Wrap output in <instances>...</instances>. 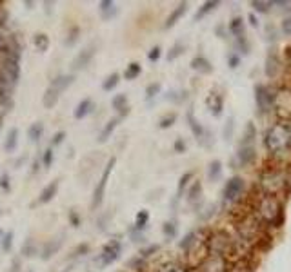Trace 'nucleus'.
Masks as SVG:
<instances>
[{
	"mask_svg": "<svg viewBox=\"0 0 291 272\" xmlns=\"http://www.w3.org/2000/svg\"><path fill=\"white\" fill-rule=\"evenodd\" d=\"M68 218H70V225H71V227H80V223H82L80 214H78L75 209H71L70 214H68Z\"/></svg>",
	"mask_w": 291,
	"mask_h": 272,
	"instance_id": "47",
	"label": "nucleus"
},
{
	"mask_svg": "<svg viewBox=\"0 0 291 272\" xmlns=\"http://www.w3.org/2000/svg\"><path fill=\"white\" fill-rule=\"evenodd\" d=\"M159 93H160V84H149V85L146 87V98H147V100L155 98Z\"/></svg>",
	"mask_w": 291,
	"mask_h": 272,
	"instance_id": "44",
	"label": "nucleus"
},
{
	"mask_svg": "<svg viewBox=\"0 0 291 272\" xmlns=\"http://www.w3.org/2000/svg\"><path fill=\"white\" fill-rule=\"evenodd\" d=\"M118 82H120V75H118V73H111V75L102 82V89H104V91H113V89L118 85Z\"/></svg>",
	"mask_w": 291,
	"mask_h": 272,
	"instance_id": "36",
	"label": "nucleus"
},
{
	"mask_svg": "<svg viewBox=\"0 0 291 272\" xmlns=\"http://www.w3.org/2000/svg\"><path fill=\"white\" fill-rule=\"evenodd\" d=\"M175 120H177V115H166L159 122V127L160 129H167V127H171V125H173Z\"/></svg>",
	"mask_w": 291,
	"mask_h": 272,
	"instance_id": "45",
	"label": "nucleus"
},
{
	"mask_svg": "<svg viewBox=\"0 0 291 272\" xmlns=\"http://www.w3.org/2000/svg\"><path fill=\"white\" fill-rule=\"evenodd\" d=\"M200 192H202L200 182H195L193 187H191V189H189V192H187V202H189V204L197 202V198H200Z\"/></svg>",
	"mask_w": 291,
	"mask_h": 272,
	"instance_id": "38",
	"label": "nucleus"
},
{
	"mask_svg": "<svg viewBox=\"0 0 291 272\" xmlns=\"http://www.w3.org/2000/svg\"><path fill=\"white\" fill-rule=\"evenodd\" d=\"M278 71H280V60H278V56L275 53L268 54V60H266V76H268V78H273V76L278 75Z\"/></svg>",
	"mask_w": 291,
	"mask_h": 272,
	"instance_id": "21",
	"label": "nucleus"
},
{
	"mask_svg": "<svg viewBox=\"0 0 291 272\" xmlns=\"http://www.w3.org/2000/svg\"><path fill=\"white\" fill-rule=\"evenodd\" d=\"M191 68L195 69V71H199V73H211V64H209L204 56H197V58H193L191 60Z\"/></svg>",
	"mask_w": 291,
	"mask_h": 272,
	"instance_id": "28",
	"label": "nucleus"
},
{
	"mask_svg": "<svg viewBox=\"0 0 291 272\" xmlns=\"http://www.w3.org/2000/svg\"><path fill=\"white\" fill-rule=\"evenodd\" d=\"M255 102L260 113H268L271 111L273 103H275V95L271 93L270 87H266L262 84H258L255 87Z\"/></svg>",
	"mask_w": 291,
	"mask_h": 272,
	"instance_id": "8",
	"label": "nucleus"
},
{
	"mask_svg": "<svg viewBox=\"0 0 291 272\" xmlns=\"http://www.w3.org/2000/svg\"><path fill=\"white\" fill-rule=\"evenodd\" d=\"M258 185L264 190V194L278 198L280 194H284L286 190H288L290 182H288V174H286L284 170L264 169L260 172V176H258Z\"/></svg>",
	"mask_w": 291,
	"mask_h": 272,
	"instance_id": "3",
	"label": "nucleus"
},
{
	"mask_svg": "<svg viewBox=\"0 0 291 272\" xmlns=\"http://www.w3.org/2000/svg\"><path fill=\"white\" fill-rule=\"evenodd\" d=\"M18 147V129H9L6 138H4V151L6 153H15Z\"/></svg>",
	"mask_w": 291,
	"mask_h": 272,
	"instance_id": "20",
	"label": "nucleus"
},
{
	"mask_svg": "<svg viewBox=\"0 0 291 272\" xmlns=\"http://www.w3.org/2000/svg\"><path fill=\"white\" fill-rule=\"evenodd\" d=\"M0 238H2V229H0Z\"/></svg>",
	"mask_w": 291,
	"mask_h": 272,
	"instance_id": "61",
	"label": "nucleus"
},
{
	"mask_svg": "<svg viewBox=\"0 0 291 272\" xmlns=\"http://www.w3.org/2000/svg\"><path fill=\"white\" fill-rule=\"evenodd\" d=\"M218 4H220V2H218V0H209V2H204V4H202V7H200V9H199V11H197V13H195V18H193V20H195V22L202 20V18H204V17H206V15H208V13H211V11H213V9H215V7H218Z\"/></svg>",
	"mask_w": 291,
	"mask_h": 272,
	"instance_id": "26",
	"label": "nucleus"
},
{
	"mask_svg": "<svg viewBox=\"0 0 291 272\" xmlns=\"http://www.w3.org/2000/svg\"><path fill=\"white\" fill-rule=\"evenodd\" d=\"M86 254H90V243H78L71 251L70 258H80V256H86Z\"/></svg>",
	"mask_w": 291,
	"mask_h": 272,
	"instance_id": "39",
	"label": "nucleus"
},
{
	"mask_svg": "<svg viewBox=\"0 0 291 272\" xmlns=\"http://www.w3.org/2000/svg\"><path fill=\"white\" fill-rule=\"evenodd\" d=\"M120 252H122V243L118 239H111L109 243L104 245L102 252L98 254V263L100 267H108L111 263H115L120 258Z\"/></svg>",
	"mask_w": 291,
	"mask_h": 272,
	"instance_id": "7",
	"label": "nucleus"
},
{
	"mask_svg": "<svg viewBox=\"0 0 291 272\" xmlns=\"http://www.w3.org/2000/svg\"><path fill=\"white\" fill-rule=\"evenodd\" d=\"M42 136H44V123H42V122L31 123V125H29V129H28V138H29V142L38 143V142H40Z\"/></svg>",
	"mask_w": 291,
	"mask_h": 272,
	"instance_id": "23",
	"label": "nucleus"
},
{
	"mask_svg": "<svg viewBox=\"0 0 291 272\" xmlns=\"http://www.w3.org/2000/svg\"><path fill=\"white\" fill-rule=\"evenodd\" d=\"M58 98H60V95L56 93V91H53L51 87L46 89V93H44V96H42V105L46 109H53L58 103Z\"/></svg>",
	"mask_w": 291,
	"mask_h": 272,
	"instance_id": "24",
	"label": "nucleus"
},
{
	"mask_svg": "<svg viewBox=\"0 0 291 272\" xmlns=\"http://www.w3.org/2000/svg\"><path fill=\"white\" fill-rule=\"evenodd\" d=\"M187 11V2H181L179 6L175 7L173 11L169 13V17L166 18V24H164V29H169V27H173L177 22L181 20L182 17H184V13Z\"/></svg>",
	"mask_w": 291,
	"mask_h": 272,
	"instance_id": "17",
	"label": "nucleus"
},
{
	"mask_svg": "<svg viewBox=\"0 0 291 272\" xmlns=\"http://www.w3.org/2000/svg\"><path fill=\"white\" fill-rule=\"evenodd\" d=\"M162 232H164V236H167V238H175L177 236V223L175 221H166V223L162 225Z\"/></svg>",
	"mask_w": 291,
	"mask_h": 272,
	"instance_id": "41",
	"label": "nucleus"
},
{
	"mask_svg": "<svg viewBox=\"0 0 291 272\" xmlns=\"http://www.w3.org/2000/svg\"><path fill=\"white\" fill-rule=\"evenodd\" d=\"M122 122V116L120 115H117V116H113L111 120H108V123H106L104 127H102V131L98 133V138H97V142L98 143H104V142H108L109 140V136L115 133V129H117V125L118 123Z\"/></svg>",
	"mask_w": 291,
	"mask_h": 272,
	"instance_id": "14",
	"label": "nucleus"
},
{
	"mask_svg": "<svg viewBox=\"0 0 291 272\" xmlns=\"http://www.w3.org/2000/svg\"><path fill=\"white\" fill-rule=\"evenodd\" d=\"M42 165L46 167V169H49L51 165H53V162H55V153H53V149L51 147H48V149L42 153Z\"/></svg>",
	"mask_w": 291,
	"mask_h": 272,
	"instance_id": "37",
	"label": "nucleus"
},
{
	"mask_svg": "<svg viewBox=\"0 0 291 272\" xmlns=\"http://www.w3.org/2000/svg\"><path fill=\"white\" fill-rule=\"evenodd\" d=\"M7 272H20V259L15 258L13 261H11L9 269H7Z\"/></svg>",
	"mask_w": 291,
	"mask_h": 272,
	"instance_id": "55",
	"label": "nucleus"
},
{
	"mask_svg": "<svg viewBox=\"0 0 291 272\" xmlns=\"http://www.w3.org/2000/svg\"><path fill=\"white\" fill-rule=\"evenodd\" d=\"M111 107L117 109L120 116L124 118L127 113H129V105H127V96L124 93H120V95H115L113 96V100H111Z\"/></svg>",
	"mask_w": 291,
	"mask_h": 272,
	"instance_id": "18",
	"label": "nucleus"
},
{
	"mask_svg": "<svg viewBox=\"0 0 291 272\" xmlns=\"http://www.w3.org/2000/svg\"><path fill=\"white\" fill-rule=\"evenodd\" d=\"M251 6L255 7V11H258V13H268V11H270V7L273 6V2H264V0H255V2H251Z\"/></svg>",
	"mask_w": 291,
	"mask_h": 272,
	"instance_id": "42",
	"label": "nucleus"
},
{
	"mask_svg": "<svg viewBox=\"0 0 291 272\" xmlns=\"http://www.w3.org/2000/svg\"><path fill=\"white\" fill-rule=\"evenodd\" d=\"M147 221H149V212L140 211L139 214L135 216V231H144Z\"/></svg>",
	"mask_w": 291,
	"mask_h": 272,
	"instance_id": "34",
	"label": "nucleus"
},
{
	"mask_svg": "<svg viewBox=\"0 0 291 272\" xmlns=\"http://www.w3.org/2000/svg\"><path fill=\"white\" fill-rule=\"evenodd\" d=\"M144 261H146V259L142 258V256H139V258L129 259L127 267H129V269H142V267H144Z\"/></svg>",
	"mask_w": 291,
	"mask_h": 272,
	"instance_id": "50",
	"label": "nucleus"
},
{
	"mask_svg": "<svg viewBox=\"0 0 291 272\" xmlns=\"http://www.w3.org/2000/svg\"><path fill=\"white\" fill-rule=\"evenodd\" d=\"M78 38H80V27L71 26L68 34H66V38H64V46H66V48H73Z\"/></svg>",
	"mask_w": 291,
	"mask_h": 272,
	"instance_id": "29",
	"label": "nucleus"
},
{
	"mask_svg": "<svg viewBox=\"0 0 291 272\" xmlns=\"http://www.w3.org/2000/svg\"><path fill=\"white\" fill-rule=\"evenodd\" d=\"M58 187H60V180L55 178V180H51L44 189L40 190V194H38V200H36V204H49L53 198L56 196V192H58Z\"/></svg>",
	"mask_w": 291,
	"mask_h": 272,
	"instance_id": "11",
	"label": "nucleus"
},
{
	"mask_svg": "<svg viewBox=\"0 0 291 272\" xmlns=\"http://www.w3.org/2000/svg\"><path fill=\"white\" fill-rule=\"evenodd\" d=\"M200 272H231V261L222 254H209L208 259L202 263Z\"/></svg>",
	"mask_w": 291,
	"mask_h": 272,
	"instance_id": "6",
	"label": "nucleus"
},
{
	"mask_svg": "<svg viewBox=\"0 0 291 272\" xmlns=\"http://www.w3.org/2000/svg\"><path fill=\"white\" fill-rule=\"evenodd\" d=\"M40 165H42V160H40V158H36L35 162L31 163V172H33V174H36V172H38V169H40Z\"/></svg>",
	"mask_w": 291,
	"mask_h": 272,
	"instance_id": "57",
	"label": "nucleus"
},
{
	"mask_svg": "<svg viewBox=\"0 0 291 272\" xmlns=\"http://www.w3.org/2000/svg\"><path fill=\"white\" fill-rule=\"evenodd\" d=\"M98 9H100V15H102L104 20H111L118 11L117 4H115L113 0H102V2L98 4Z\"/></svg>",
	"mask_w": 291,
	"mask_h": 272,
	"instance_id": "19",
	"label": "nucleus"
},
{
	"mask_svg": "<svg viewBox=\"0 0 291 272\" xmlns=\"http://www.w3.org/2000/svg\"><path fill=\"white\" fill-rule=\"evenodd\" d=\"M208 176L209 180H218V178L222 176V163L218 162V160H215V162L209 163V169H208Z\"/></svg>",
	"mask_w": 291,
	"mask_h": 272,
	"instance_id": "35",
	"label": "nucleus"
},
{
	"mask_svg": "<svg viewBox=\"0 0 291 272\" xmlns=\"http://www.w3.org/2000/svg\"><path fill=\"white\" fill-rule=\"evenodd\" d=\"M206 105L211 111L213 116H220L222 115V109H224V96L220 93H209V96L206 98Z\"/></svg>",
	"mask_w": 291,
	"mask_h": 272,
	"instance_id": "15",
	"label": "nucleus"
},
{
	"mask_svg": "<svg viewBox=\"0 0 291 272\" xmlns=\"http://www.w3.org/2000/svg\"><path fill=\"white\" fill-rule=\"evenodd\" d=\"M256 158V153L253 149V145H242L238 149V163L240 165H250L253 160Z\"/></svg>",
	"mask_w": 291,
	"mask_h": 272,
	"instance_id": "22",
	"label": "nucleus"
},
{
	"mask_svg": "<svg viewBox=\"0 0 291 272\" xmlns=\"http://www.w3.org/2000/svg\"><path fill=\"white\" fill-rule=\"evenodd\" d=\"M93 107H95V102L91 98H84V100H80V102L76 103L73 116H75L76 120H82V118H86L88 115L93 113Z\"/></svg>",
	"mask_w": 291,
	"mask_h": 272,
	"instance_id": "16",
	"label": "nucleus"
},
{
	"mask_svg": "<svg viewBox=\"0 0 291 272\" xmlns=\"http://www.w3.org/2000/svg\"><path fill=\"white\" fill-rule=\"evenodd\" d=\"M33 46L38 53H46L49 49V36L46 33H35L33 34Z\"/></svg>",
	"mask_w": 291,
	"mask_h": 272,
	"instance_id": "25",
	"label": "nucleus"
},
{
	"mask_svg": "<svg viewBox=\"0 0 291 272\" xmlns=\"http://www.w3.org/2000/svg\"><path fill=\"white\" fill-rule=\"evenodd\" d=\"M64 138H66V131H56L55 135H53V138H51V145H53V147L60 145V143L64 142Z\"/></svg>",
	"mask_w": 291,
	"mask_h": 272,
	"instance_id": "48",
	"label": "nucleus"
},
{
	"mask_svg": "<svg viewBox=\"0 0 291 272\" xmlns=\"http://www.w3.org/2000/svg\"><path fill=\"white\" fill-rule=\"evenodd\" d=\"M160 54H162V49H160L159 46H155V48H153L151 51L147 53V60H149V62H157L160 58Z\"/></svg>",
	"mask_w": 291,
	"mask_h": 272,
	"instance_id": "49",
	"label": "nucleus"
},
{
	"mask_svg": "<svg viewBox=\"0 0 291 272\" xmlns=\"http://www.w3.org/2000/svg\"><path fill=\"white\" fill-rule=\"evenodd\" d=\"M0 125H2V116H0Z\"/></svg>",
	"mask_w": 291,
	"mask_h": 272,
	"instance_id": "62",
	"label": "nucleus"
},
{
	"mask_svg": "<svg viewBox=\"0 0 291 272\" xmlns=\"http://www.w3.org/2000/svg\"><path fill=\"white\" fill-rule=\"evenodd\" d=\"M173 149H175V153H184V151H186V143H184V140H182V138L175 140Z\"/></svg>",
	"mask_w": 291,
	"mask_h": 272,
	"instance_id": "54",
	"label": "nucleus"
},
{
	"mask_svg": "<svg viewBox=\"0 0 291 272\" xmlns=\"http://www.w3.org/2000/svg\"><path fill=\"white\" fill-rule=\"evenodd\" d=\"M140 73H142V66H140L139 62H131L124 71V78L126 80H135V78H139Z\"/></svg>",
	"mask_w": 291,
	"mask_h": 272,
	"instance_id": "31",
	"label": "nucleus"
},
{
	"mask_svg": "<svg viewBox=\"0 0 291 272\" xmlns=\"http://www.w3.org/2000/svg\"><path fill=\"white\" fill-rule=\"evenodd\" d=\"M182 53H184V44H181V42H179V44H175L173 48L169 49V53H167V60L173 62L175 58H179Z\"/></svg>",
	"mask_w": 291,
	"mask_h": 272,
	"instance_id": "40",
	"label": "nucleus"
},
{
	"mask_svg": "<svg viewBox=\"0 0 291 272\" xmlns=\"http://www.w3.org/2000/svg\"><path fill=\"white\" fill-rule=\"evenodd\" d=\"M26 272H33V271H26Z\"/></svg>",
	"mask_w": 291,
	"mask_h": 272,
	"instance_id": "64",
	"label": "nucleus"
},
{
	"mask_svg": "<svg viewBox=\"0 0 291 272\" xmlns=\"http://www.w3.org/2000/svg\"><path fill=\"white\" fill-rule=\"evenodd\" d=\"M2 6H4V2H0V27H4L7 22V11H6V7H2Z\"/></svg>",
	"mask_w": 291,
	"mask_h": 272,
	"instance_id": "53",
	"label": "nucleus"
},
{
	"mask_svg": "<svg viewBox=\"0 0 291 272\" xmlns=\"http://www.w3.org/2000/svg\"><path fill=\"white\" fill-rule=\"evenodd\" d=\"M73 82H75V75H73V73H68V75H58L51 80L49 87L53 89V91H56L58 95H62L64 91L70 87V85H73Z\"/></svg>",
	"mask_w": 291,
	"mask_h": 272,
	"instance_id": "12",
	"label": "nucleus"
},
{
	"mask_svg": "<svg viewBox=\"0 0 291 272\" xmlns=\"http://www.w3.org/2000/svg\"><path fill=\"white\" fill-rule=\"evenodd\" d=\"M238 62H240V58H238L236 54H229V56H228V64H229V68H233V69H235L236 66H238Z\"/></svg>",
	"mask_w": 291,
	"mask_h": 272,
	"instance_id": "56",
	"label": "nucleus"
},
{
	"mask_svg": "<svg viewBox=\"0 0 291 272\" xmlns=\"http://www.w3.org/2000/svg\"><path fill=\"white\" fill-rule=\"evenodd\" d=\"M115 165H117V158H109L108 163H106L104 172H102V176H100V180H98L97 187H95V190H93V200H91V209H93V211L98 209V207L102 205V202H104L106 187H108V182H109V176H111V172H113V169H115Z\"/></svg>",
	"mask_w": 291,
	"mask_h": 272,
	"instance_id": "4",
	"label": "nucleus"
},
{
	"mask_svg": "<svg viewBox=\"0 0 291 272\" xmlns=\"http://www.w3.org/2000/svg\"><path fill=\"white\" fill-rule=\"evenodd\" d=\"M4 42H6V36L0 34V51H2V48H4Z\"/></svg>",
	"mask_w": 291,
	"mask_h": 272,
	"instance_id": "59",
	"label": "nucleus"
},
{
	"mask_svg": "<svg viewBox=\"0 0 291 272\" xmlns=\"http://www.w3.org/2000/svg\"><path fill=\"white\" fill-rule=\"evenodd\" d=\"M157 251H159V245H149V247H146V249L140 251V256L146 259V258H149L153 252H157Z\"/></svg>",
	"mask_w": 291,
	"mask_h": 272,
	"instance_id": "51",
	"label": "nucleus"
},
{
	"mask_svg": "<svg viewBox=\"0 0 291 272\" xmlns=\"http://www.w3.org/2000/svg\"><path fill=\"white\" fill-rule=\"evenodd\" d=\"M0 189L4 192H9L11 190V180H9V174L7 172H2L0 174Z\"/></svg>",
	"mask_w": 291,
	"mask_h": 272,
	"instance_id": "46",
	"label": "nucleus"
},
{
	"mask_svg": "<svg viewBox=\"0 0 291 272\" xmlns=\"http://www.w3.org/2000/svg\"><path fill=\"white\" fill-rule=\"evenodd\" d=\"M191 178H193V172H186V174L181 178V182H179V189H177V198H181L182 190L186 189V185L189 184V180H191Z\"/></svg>",
	"mask_w": 291,
	"mask_h": 272,
	"instance_id": "43",
	"label": "nucleus"
},
{
	"mask_svg": "<svg viewBox=\"0 0 291 272\" xmlns=\"http://www.w3.org/2000/svg\"><path fill=\"white\" fill-rule=\"evenodd\" d=\"M0 216H2V209H0Z\"/></svg>",
	"mask_w": 291,
	"mask_h": 272,
	"instance_id": "63",
	"label": "nucleus"
},
{
	"mask_svg": "<svg viewBox=\"0 0 291 272\" xmlns=\"http://www.w3.org/2000/svg\"><path fill=\"white\" fill-rule=\"evenodd\" d=\"M13 239H15L13 231H7V232L2 234V239H0V249H2L4 254L11 252V249H13Z\"/></svg>",
	"mask_w": 291,
	"mask_h": 272,
	"instance_id": "32",
	"label": "nucleus"
},
{
	"mask_svg": "<svg viewBox=\"0 0 291 272\" xmlns=\"http://www.w3.org/2000/svg\"><path fill=\"white\" fill-rule=\"evenodd\" d=\"M20 254H22V258H33L35 254H38V247H36L35 239L33 238L26 239L20 249Z\"/></svg>",
	"mask_w": 291,
	"mask_h": 272,
	"instance_id": "27",
	"label": "nucleus"
},
{
	"mask_svg": "<svg viewBox=\"0 0 291 272\" xmlns=\"http://www.w3.org/2000/svg\"><path fill=\"white\" fill-rule=\"evenodd\" d=\"M13 89H15L13 84L0 73V105L2 107L9 109L13 105Z\"/></svg>",
	"mask_w": 291,
	"mask_h": 272,
	"instance_id": "10",
	"label": "nucleus"
},
{
	"mask_svg": "<svg viewBox=\"0 0 291 272\" xmlns=\"http://www.w3.org/2000/svg\"><path fill=\"white\" fill-rule=\"evenodd\" d=\"M282 31H284V34L291 36V15L290 17H286L284 20H282Z\"/></svg>",
	"mask_w": 291,
	"mask_h": 272,
	"instance_id": "52",
	"label": "nucleus"
},
{
	"mask_svg": "<svg viewBox=\"0 0 291 272\" xmlns=\"http://www.w3.org/2000/svg\"><path fill=\"white\" fill-rule=\"evenodd\" d=\"M264 147L271 156H286L291 151V125L288 122H278L271 125L264 136Z\"/></svg>",
	"mask_w": 291,
	"mask_h": 272,
	"instance_id": "1",
	"label": "nucleus"
},
{
	"mask_svg": "<svg viewBox=\"0 0 291 272\" xmlns=\"http://www.w3.org/2000/svg\"><path fill=\"white\" fill-rule=\"evenodd\" d=\"M248 18H250V22H251V26H258V20H256V17L253 13L250 15V17H248Z\"/></svg>",
	"mask_w": 291,
	"mask_h": 272,
	"instance_id": "58",
	"label": "nucleus"
},
{
	"mask_svg": "<svg viewBox=\"0 0 291 272\" xmlns=\"http://www.w3.org/2000/svg\"><path fill=\"white\" fill-rule=\"evenodd\" d=\"M62 243H64V236H56V238H53V239H48V243L42 247L40 258L44 259V261L49 259V258H53L56 252L60 251Z\"/></svg>",
	"mask_w": 291,
	"mask_h": 272,
	"instance_id": "13",
	"label": "nucleus"
},
{
	"mask_svg": "<svg viewBox=\"0 0 291 272\" xmlns=\"http://www.w3.org/2000/svg\"><path fill=\"white\" fill-rule=\"evenodd\" d=\"M229 33L235 34L236 38L244 36V20H242V17H235L233 20L229 22Z\"/></svg>",
	"mask_w": 291,
	"mask_h": 272,
	"instance_id": "30",
	"label": "nucleus"
},
{
	"mask_svg": "<svg viewBox=\"0 0 291 272\" xmlns=\"http://www.w3.org/2000/svg\"><path fill=\"white\" fill-rule=\"evenodd\" d=\"M97 53V44H90L84 49H80L76 56L71 60V71H82L90 66V62L93 60V56Z\"/></svg>",
	"mask_w": 291,
	"mask_h": 272,
	"instance_id": "9",
	"label": "nucleus"
},
{
	"mask_svg": "<svg viewBox=\"0 0 291 272\" xmlns=\"http://www.w3.org/2000/svg\"><path fill=\"white\" fill-rule=\"evenodd\" d=\"M187 122H189V129H191V133H193L197 138H202V135H204V129H202L200 123L195 120L193 111H189V113H187Z\"/></svg>",
	"mask_w": 291,
	"mask_h": 272,
	"instance_id": "33",
	"label": "nucleus"
},
{
	"mask_svg": "<svg viewBox=\"0 0 291 272\" xmlns=\"http://www.w3.org/2000/svg\"><path fill=\"white\" fill-rule=\"evenodd\" d=\"M244 180L240 176H233L229 178L226 185H224V192H222V196H224V204H235L240 200L244 192Z\"/></svg>",
	"mask_w": 291,
	"mask_h": 272,
	"instance_id": "5",
	"label": "nucleus"
},
{
	"mask_svg": "<svg viewBox=\"0 0 291 272\" xmlns=\"http://www.w3.org/2000/svg\"><path fill=\"white\" fill-rule=\"evenodd\" d=\"M256 216L258 221H262L266 225H273V227H280L284 221V211H282V204L280 200L275 196H268L264 194L258 204H256Z\"/></svg>",
	"mask_w": 291,
	"mask_h": 272,
	"instance_id": "2",
	"label": "nucleus"
},
{
	"mask_svg": "<svg viewBox=\"0 0 291 272\" xmlns=\"http://www.w3.org/2000/svg\"><path fill=\"white\" fill-rule=\"evenodd\" d=\"M288 64H290V68H291V48L288 49Z\"/></svg>",
	"mask_w": 291,
	"mask_h": 272,
	"instance_id": "60",
	"label": "nucleus"
}]
</instances>
